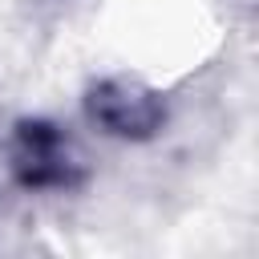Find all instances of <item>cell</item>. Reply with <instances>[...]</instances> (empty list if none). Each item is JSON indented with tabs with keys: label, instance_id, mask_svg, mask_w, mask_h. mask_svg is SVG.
I'll list each match as a JSON object with an SVG mask.
<instances>
[{
	"label": "cell",
	"instance_id": "obj_2",
	"mask_svg": "<svg viewBox=\"0 0 259 259\" xmlns=\"http://www.w3.org/2000/svg\"><path fill=\"white\" fill-rule=\"evenodd\" d=\"M16 174L24 186H69L73 178V158L65 150V138L57 125L49 121H28L20 125V138H16Z\"/></svg>",
	"mask_w": 259,
	"mask_h": 259
},
{
	"label": "cell",
	"instance_id": "obj_1",
	"mask_svg": "<svg viewBox=\"0 0 259 259\" xmlns=\"http://www.w3.org/2000/svg\"><path fill=\"white\" fill-rule=\"evenodd\" d=\"M89 117L105 130V134H117V138H150L166 109L162 101L134 85V81H101L93 93H89Z\"/></svg>",
	"mask_w": 259,
	"mask_h": 259
}]
</instances>
